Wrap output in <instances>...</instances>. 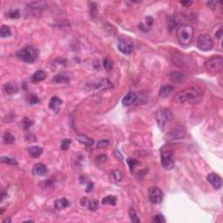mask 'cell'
Segmentation results:
<instances>
[{
	"instance_id": "4fadbf2b",
	"label": "cell",
	"mask_w": 223,
	"mask_h": 223,
	"mask_svg": "<svg viewBox=\"0 0 223 223\" xmlns=\"http://www.w3.org/2000/svg\"><path fill=\"white\" fill-rule=\"evenodd\" d=\"M63 101L61 100L57 96H53L50 101H49V108L52 109L53 111H54L55 113H58L59 111V108H60L61 105H62Z\"/></svg>"
},
{
	"instance_id": "7402d4cb",
	"label": "cell",
	"mask_w": 223,
	"mask_h": 223,
	"mask_svg": "<svg viewBox=\"0 0 223 223\" xmlns=\"http://www.w3.org/2000/svg\"><path fill=\"white\" fill-rule=\"evenodd\" d=\"M173 90H174V87L172 85H164L160 89L159 95L161 98H166L173 92Z\"/></svg>"
},
{
	"instance_id": "836d02e7",
	"label": "cell",
	"mask_w": 223,
	"mask_h": 223,
	"mask_svg": "<svg viewBox=\"0 0 223 223\" xmlns=\"http://www.w3.org/2000/svg\"><path fill=\"white\" fill-rule=\"evenodd\" d=\"M72 143V140L71 139H64L62 142H61V149L62 150H67L69 148L70 145Z\"/></svg>"
},
{
	"instance_id": "d6a6232c",
	"label": "cell",
	"mask_w": 223,
	"mask_h": 223,
	"mask_svg": "<svg viewBox=\"0 0 223 223\" xmlns=\"http://www.w3.org/2000/svg\"><path fill=\"white\" fill-rule=\"evenodd\" d=\"M103 65H104V68L106 70V71H111L112 70V67H113V62L110 60L109 58H104L103 60Z\"/></svg>"
},
{
	"instance_id": "ba28073f",
	"label": "cell",
	"mask_w": 223,
	"mask_h": 223,
	"mask_svg": "<svg viewBox=\"0 0 223 223\" xmlns=\"http://www.w3.org/2000/svg\"><path fill=\"white\" fill-rule=\"evenodd\" d=\"M187 131L183 126H176L166 134V138L167 140H179L186 136Z\"/></svg>"
},
{
	"instance_id": "4dcf8cb0",
	"label": "cell",
	"mask_w": 223,
	"mask_h": 223,
	"mask_svg": "<svg viewBox=\"0 0 223 223\" xmlns=\"http://www.w3.org/2000/svg\"><path fill=\"white\" fill-rule=\"evenodd\" d=\"M87 206H88V208L91 211H95V210H97L98 207H99V201H98L97 200H91L88 201Z\"/></svg>"
},
{
	"instance_id": "52a82bcc",
	"label": "cell",
	"mask_w": 223,
	"mask_h": 223,
	"mask_svg": "<svg viewBox=\"0 0 223 223\" xmlns=\"http://www.w3.org/2000/svg\"><path fill=\"white\" fill-rule=\"evenodd\" d=\"M197 46L201 51H210L214 46L213 39L208 34H200L197 39Z\"/></svg>"
},
{
	"instance_id": "ee69618b",
	"label": "cell",
	"mask_w": 223,
	"mask_h": 223,
	"mask_svg": "<svg viewBox=\"0 0 223 223\" xmlns=\"http://www.w3.org/2000/svg\"><path fill=\"white\" fill-rule=\"evenodd\" d=\"M88 201H89V200L87 199V198H82L81 200H80V203H81L82 206H87V204H88Z\"/></svg>"
},
{
	"instance_id": "8992f818",
	"label": "cell",
	"mask_w": 223,
	"mask_h": 223,
	"mask_svg": "<svg viewBox=\"0 0 223 223\" xmlns=\"http://www.w3.org/2000/svg\"><path fill=\"white\" fill-rule=\"evenodd\" d=\"M205 67L211 73H217L221 71L223 67V58L221 56H214L210 58L206 61Z\"/></svg>"
},
{
	"instance_id": "ffe728a7",
	"label": "cell",
	"mask_w": 223,
	"mask_h": 223,
	"mask_svg": "<svg viewBox=\"0 0 223 223\" xmlns=\"http://www.w3.org/2000/svg\"><path fill=\"white\" fill-rule=\"evenodd\" d=\"M28 153L31 157L38 158L43 154V148L38 146H33L28 148Z\"/></svg>"
},
{
	"instance_id": "cb8c5ba5",
	"label": "cell",
	"mask_w": 223,
	"mask_h": 223,
	"mask_svg": "<svg viewBox=\"0 0 223 223\" xmlns=\"http://www.w3.org/2000/svg\"><path fill=\"white\" fill-rule=\"evenodd\" d=\"M78 140L80 142L81 144L85 145L86 146H91L93 144H94V140L92 139L88 138L87 136L85 135H79L78 137Z\"/></svg>"
},
{
	"instance_id": "7a4b0ae2",
	"label": "cell",
	"mask_w": 223,
	"mask_h": 223,
	"mask_svg": "<svg viewBox=\"0 0 223 223\" xmlns=\"http://www.w3.org/2000/svg\"><path fill=\"white\" fill-rule=\"evenodd\" d=\"M195 30L190 24H182L177 29V38L179 42L183 45H187L191 43L194 38Z\"/></svg>"
},
{
	"instance_id": "d6986e66",
	"label": "cell",
	"mask_w": 223,
	"mask_h": 223,
	"mask_svg": "<svg viewBox=\"0 0 223 223\" xmlns=\"http://www.w3.org/2000/svg\"><path fill=\"white\" fill-rule=\"evenodd\" d=\"M4 91L5 93L7 94H14L18 93V85L16 83L14 82H8L6 83L4 86Z\"/></svg>"
},
{
	"instance_id": "6da1fadb",
	"label": "cell",
	"mask_w": 223,
	"mask_h": 223,
	"mask_svg": "<svg viewBox=\"0 0 223 223\" xmlns=\"http://www.w3.org/2000/svg\"><path fill=\"white\" fill-rule=\"evenodd\" d=\"M201 94L195 88L190 87L184 89L175 95V101L180 104L184 103H197L201 99Z\"/></svg>"
},
{
	"instance_id": "f6af8a7d",
	"label": "cell",
	"mask_w": 223,
	"mask_h": 223,
	"mask_svg": "<svg viewBox=\"0 0 223 223\" xmlns=\"http://www.w3.org/2000/svg\"><path fill=\"white\" fill-rule=\"evenodd\" d=\"M180 4H183L185 7H189L191 4H193V2H191V1H181Z\"/></svg>"
},
{
	"instance_id": "b9f144b4",
	"label": "cell",
	"mask_w": 223,
	"mask_h": 223,
	"mask_svg": "<svg viewBox=\"0 0 223 223\" xmlns=\"http://www.w3.org/2000/svg\"><path fill=\"white\" fill-rule=\"evenodd\" d=\"M114 155H115V157L119 160H120V161H123V156H122L121 153L119 152V150H115L114 151Z\"/></svg>"
},
{
	"instance_id": "9a60e30c",
	"label": "cell",
	"mask_w": 223,
	"mask_h": 223,
	"mask_svg": "<svg viewBox=\"0 0 223 223\" xmlns=\"http://www.w3.org/2000/svg\"><path fill=\"white\" fill-rule=\"evenodd\" d=\"M169 79L173 83L180 84V83H183L185 81L186 77L183 73H180V72H173L169 74Z\"/></svg>"
},
{
	"instance_id": "ab89813d",
	"label": "cell",
	"mask_w": 223,
	"mask_h": 223,
	"mask_svg": "<svg viewBox=\"0 0 223 223\" xmlns=\"http://www.w3.org/2000/svg\"><path fill=\"white\" fill-rule=\"evenodd\" d=\"M96 160L99 163H104L107 160V157H106V155H99L96 158Z\"/></svg>"
},
{
	"instance_id": "60d3db41",
	"label": "cell",
	"mask_w": 223,
	"mask_h": 223,
	"mask_svg": "<svg viewBox=\"0 0 223 223\" xmlns=\"http://www.w3.org/2000/svg\"><path fill=\"white\" fill-rule=\"evenodd\" d=\"M29 102H30L31 105H36V104H38L39 102V99L36 96H32V97L30 98V101Z\"/></svg>"
},
{
	"instance_id": "bcb514c9",
	"label": "cell",
	"mask_w": 223,
	"mask_h": 223,
	"mask_svg": "<svg viewBox=\"0 0 223 223\" xmlns=\"http://www.w3.org/2000/svg\"><path fill=\"white\" fill-rule=\"evenodd\" d=\"M221 36H222V30H221V29H220L219 32L215 33V37H216L217 38H221Z\"/></svg>"
},
{
	"instance_id": "d4e9b609",
	"label": "cell",
	"mask_w": 223,
	"mask_h": 223,
	"mask_svg": "<svg viewBox=\"0 0 223 223\" xmlns=\"http://www.w3.org/2000/svg\"><path fill=\"white\" fill-rule=\"evenodd\" d=\"M69 81V78L63 75V74H58L56 76H54L53 79V82H54V83H67Z\"/></svg>"
},
{
	"instance_id": "d590c367",
	"label": "cell",
	"mask_w": 223,
	"mask_h": 223,
	"mask_svg": "<svg viewBox=\"0 0 223 223\" xmlns=\"http://www.w3.org/2000/svg\"><path fill=\"white\" fill-rule=\"evenodd\" d=\"M22 124H23V127H24V129L27 130L29 129L31 126H32V125L33 124V122L29 119V118H24V119H23V122H22Z\"/></svg>"
},
{
	"instance_id": "7dc6e473",
	"label": "cell",
	"mask_w": 223,
	"mask_h": 223,
	"mask_svg": "<svg viewBox=\"0 0 223 223\" xmlns=\"http://www.w3.org/2000/svg\"><path fill=\"white\" fill-rule=\"evenodd\" d=\"M10 220H10V219H6V220H4V221H3V223H5V222H6V221H7V222H10Z\"/></svg>"
},
{
	"instance_id": "e0dca14e",
	"label": "cell",
	"mask_w": 223,
	"mask_h": 223,
	"mask_svg": "<svg viewBox=\"0 0 223 223\" xmlns=\"http://www.w3.org/2000/svg\"><path fill=\"white\" fill-rule=\"evenodd\" d=\"M47 76V74L45 73V71L43 70H39V71H37L36 73H33L31 77V80L33 83H38V82H40L42 80H44L45 78Z\"/></svg>"
},
{
	"instance_id": "f35d334b",
	"label": "cell",
	"mask_w": 223,
	"mask_h": 223,
	"mask_svg": "<svg viewBox=\"0 0 223 223\" xmlns=\"http://www.w3.org/2000/svg\"><path fill=\"white\" fill-rule=\"evenodd\" d=\"M109 145V141L107 139H101L98 142L97 146L99 147V148H103V147H106Z\"/></svg>"
},
{
	"instance_id": "7bdbcfd3",
	"label": "cell",
	"mask_w": 223,
	"mask_h": 223,
	"mask_svg": "<svg viewBox=\"0 0 223 223\" xmlns=\"http://www.w3.org/2000/svg\"><path fill=\"white\" fill-rule=\"evenodd\" d=\"M94 183L93 182H89L88 183V185H87V187H86V189H85V191L87 192V193H90V192H92V191L94 190Z\"/></svg>"
},
{
	"instance_id": "5bb4252c",
	"label": "cell",
	"mask_w": 223,
	"mask_h": 223,
	"mask_svg": "<svg viewBox=\"0 0 223 223\" xmlns=\"http://www.w3.org/2000/svg\"><path fill=\"white\" fill-rule=\"evenodd\" d=\"M137 94L134 92H129L122 99V104L124 106H131L137 100Z\"/></svg>"
},
{
	"instance_id": "7c38bea8",
	"label": "cell",
	"mask_w": 223,
	"mask_h": 223,
	"mask_svg": "<svg viewBox=\"0 0 223 223\" xmlns=\"http://www.w3.org/2000/svg\"><path fill=\"white\" fill-rule=\"evenodd\" d=\"M93 88L95 90L99 89H108L113 87V84L107 79H99L97 81H95L94 83L92 84Z\"/></svg>"
},
{
	"instance_id": "f546056e",
	"label": "cell",
	"mask_w": 223,
	"mask_h": 223,
	"mask_svg": "<svg viewBox=\"0 0 223 223\" xmlns=\"http://www.w3.org/2000/svg\"><path fill=\"white\" fill-rule=\"evenodd\" d=\"M112 177L115 182H119V181H121L122 178H123V175L119 170H114L112 173Z\"/></svg>"
},
{
	"instance_id": "9c48e42d",
	"label": "cell",
	"mask_w": 223,
	"mask_h": 223,
	"mask_svg": "<svg viewBox=\"0 0 223 223\" xmlns=\"http://www.w3.org/2000/svg\"><path fill=\"white\" fill-rule=\"evenodd\" d=\"M148 194H149V199L152 203L160 204V203L162 202L163 199H164V194L160 187H156V186L151 187L148 191Z\"/></svg>"
},
{
	"instance_id": "8fae6325",
	"label": "cell",
	"mask_w": 223,
	"mask_h": 223,
	"mask_svg": "<svg viewBox=\"0 0 223 223\" xmlns=\"http://www.w3.org/2000/svg\"><path fill=\"white\" fill-rule=\"evenodd\" d=\"M207 180L215 189H220L222 187V179L220 178L217 174H215V173L209 174L207 175Z\"/></svg>"
},
{
	"instance_id": "30bf717a",
	"label": "cell",
	"mask_w": 223,
	"mask_h": 223,
	"mask_svg": "<svg viewBox=\"0 0 223 223\" xmlns=\"http://www.w3.org/2000/svg\"><path fill=\"white\" fill-rule=\"evenodd\" d=\"M118 48L121 52L123 54H131L133 50H134V43L133 41L126 38H121L119 40V45H118Z\"/></svg>"
},
{
	"instance_id": "4316f807",
	"label": "cell",
	"mask_w": 223,
	"mask_h": 223,
	"mask_svg": "<svg viewBox=\"0 0 223 223\" xmlns=\"http://www.w3.org/2000/svg\"><path fill=\"white\" fill-rule=\"evenodd\" d=\"M12 32L11 29L7 25H2L1 27V31H0V36L1 38H7V37L11 36Z\"/></svg>"
},
{
	"instance_id": "83f0119b",
	"label": "cell",
	"mask_w": 223,
	"mask_h": 223,
	"mask_svg": "<svg viewBox=\"0 0 223 223\" xmlns=\"http://www.w3.org/2000/svg\"><path fill=\"white\" fill-rule=\"evenodd\" d=\"M7 16L11 18H14V19H17V18H19L20 17V12L18 9H12V10H10L7 13Z\"/></svg>"
},
{
	"instance_id": "8d00e7d4",
	"label": "cell",
	"mask_w": 223,
	"mask_h": 223,
	"mask_svg": "<svg viewBox=\"0 0 223 223\" xmlns=\"http://www.w3.org/2000/svg\"><path fill=\"white\" fill-rule=\"evenodd\" d=\"M153 222L155 223H164L166 222V220L162 215H156L153 219Z\"/></svg>"
},
{
	"instance_id": "277c9868",
	"label": "cell",
	"mask_w": 223,
	"mask_h": 223,
	"mask_svg": "<svg viewBox=\"0 0 223 223\" xmlns=\"http://www.w3.org/2000/svg\"><path fill=\"white\" fill-rule=\"evenodd\" d=\"M16 56L17 58H18L19 59L24 62L33 63L38 58V52L34 47L28 45V46H25L24 48L20 49L18 52H17Z\"/></svg>"
},
{
	"instance_id": "3957f363",
	"label": "cell",
	"mask_w": 223,
	"mask_h": 223,
	"mask_svg": "<svg viewBox=\"0 0 223 223\" xmlns=\"http://www.w3.org/2000/svg\"><path fill=\"white\" fill-rule=\"evenodd\" d=\"M154 116H155V119H156L159 127L162 131H164L165 129L166 124L172 121L173 118H174V115L172 114L171 110L167 109V108H161V109L157 110L155 112Z\"/></svg>"
},
{
	"instance_id": "f1b7e54d",
	"label": "cell",
	"mask_w": 223,
	"mask_h": 223,
	"mask_svg": "<svg viewBox=\"0 0 223 223\" xmlns=\"http://www.w3.org/2000/svg\"><path fill=\"white\" fill-rule=\"evenodd\" d=\"M128 214H129L130 219H131V220H132L133 222L138 223L140 221V220H139V217L137 216V215H136V212H135V210H134L133 207H131V208H130L129 211H128Z\"/></svg>"
},
{
	"instance_id": "5b68a950",
	"label": "cell",
	"mask_w": 223,
	"mask_h": 223,
	"mask_svg": "<svg viewBox=\"0 0 223 223\" xmlns=\"http://www.w3.org/2000/svg\"><path fill=\"white\" fill-rule=\"evenodd\" d=\"M160 156H161V164L164 169L172 170L175 166V160L173 158V151L167 147H163L161 149Z\"/></svg>"
},
{
	"instance_id": "74e56055",
	"label": "cell",
	"mask_w": 223,
	"mask_h": 223,
	"mask_svg": "<svg viewBox=\"0 0 223 223\" xmlns=\"http://www.w3.org/2000/svg\"><path fill=\"white\" fill-rule=\"evenodd\" d=\"M127 164H128V166H129L130 167V170L133 171L134 169V167H135V166L138 164V161L136 160H134V159H127Z\"/></svg>"
},
{
	"instance_id": "44dd1931",
	"label": "cell",
	"mask_w": 223,
	"mask_h": 223,
	"mask_svg": "<svg viewBox=\"0 0 223 223\" xmlns=\"http://www.w3.org/2000/svg\"><path fill=\"white\" fill-rule=\"evenodd\" d=\"M70 205L69 200L65 198H61V199H58L57 200H55L54 202V207L56 209L58 210H62L64 208H66Z\"/></svg>"
},
{
	"instance_id": "ac0fdd59",
	"label": "cell",
	"mask_w": 223,
	"mask_h": 223,
	"mask_svg": "<svg viewBox=\"0 0 223 223\" xmlns=\"http://www.w3.org/2000/svg\"><path fill=\"white\" fill-rule=\"evenodd\" d=\"M46 173H47V167L42 163H38L33 167V174L38 176H43Z\"/></svg>"
},
{
	"instance_id": "484cf974",
	"label": "cell",
	"mask_w": 223,
	"mask_h": 223,
	"mask_svg": "<svg viewBox=\"0 0 223 223\" xmlns=\"http://www.w3.org/2000/svg\"><path fill=\"white\" fill-rule=\"evenodd\" d=\"M3 141L5 144H12V143L15 141V137L11 133L6 132L3 135Z\"/></svg>"
},
{
	"instance_id": "1f68e13d",
	"label": "cell",
	"mask_w": 223,
	"mask_h": 223,
	"mask_svg": "<svg viewBox=\"0 0 223 223\" xmlns=\"http://www.w3.org/2000/svg\"><path fill=\"white\" fill-rule=\"evenodd\" d=\"M1 161L3 163H5L7 165H12V166H14V165H17V161L14 160V159L10 158V157H5V156H2L1 157Z\"/></svg>"
},
{
	"instance_id": "2e32d148",
	"label": "cell",
	"mask_w": 223,
	"mask_h": 223,
	"mask_svg": "<svg viewBox=\"0 0 223 223\" xmlns=\"http://www.w3.org/2000/svg\"><path fill=\"white\" fill-rule=\"evenodd\" d=\"M27 7L31 11V12L34 14L35 12H40L42 10H44L46 7V4L45 2H33V3L29 4Z\"/></svg>"
},
{
	"instance_id": "e575fe53",
	"label": "cell",
	"mask_w": 223,
	"mask_h": 223,
	"mask_svg": "<svg viewBox=\"0 0 223 223\" xmlns=\"http://www.w3.org/2000/svg\"><path fill=\"white\" fill-rule=\"evenodd\" d=\"M178 24V19L175 17H171L170 19L168 21V25H169V29L173 30V29L176 27V25Z\"/></svg>"
},
{
	"instance_id": "603a6c76",
	"label": "cell",
	"mask_w": 223,
	"mask_h": 223,
	"mask_svg": "<svg viewBox=\"0 0 223 223\" xmlns=\"http://www.w3.org/2000/svg\"><path fill=\"white\" fill-rule=\"evenodd\" d=\"M102 204L104 205H110V206H115L117 204V198L114 195L106 196L102 200Z\"/></svg>"
}]
</instances>
